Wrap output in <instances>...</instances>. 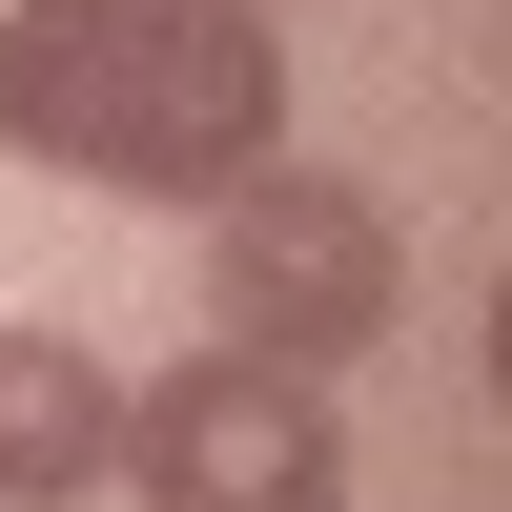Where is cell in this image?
Returning a JSON list of instances; mask_svg holds the SVG:
<instances>
[{
	"instance_id": "1",
	"label": "cell",
	"mask_w": 512,
	"mask_h": 512,
	"mask_svg": "<svg viewBox=\"0 0 512 512\" xmlns=\"http://www.w3.org/2000/svg\"><path fill=\"white\" fill-rule=\"evenodd\" d=\"M0 144L103 205H226L287 144L267 0H0Z\"/></svg>"
},
{
	"instance_id": "2",
	"label": "cell",
	"mask_w": 512,
	"mask_h": 512,
	"mask_svg": "<svg viewBox=\"0 0 512 512\" xmlns=\"http://www.w3.org/2000/svg\"><path fill=\"white\" fill-rule=\"evenodd\" d=\"M205 308H226V349H287V369H349V349H390V308H410V226L349 185V164H246L226 205H205Z\"/></svg>"
},
{
	"instance_id": "3",
	"label": "cell",
	"mask_w": 512,
	"mask_h": 512,
	"mask_svg": "<svg viewBox=\"0 0 512 512\" xmlns=\"http://www.w3.org/2000/svg\"><path fill=\"white\" fill-rule=\"evenodd\" d=\"M123 492H144V512H349L328 369L226 349V328H205L185 369H144V390H123Z\"/></svg>"
},
{
	"instance_id": "4",
	"label": "cell",
	"mask_w": 512,
	"mask_h": 512,
	"mask_svg": "<svg viewBox=\"0 0 512 512\" xmlns=\"http://www.w3.org/2000/svg\"><path fill=\"white\" fill-rule=\"evenodd\" d=\"M123 472V369L82 328H0V512H82Z\"/></svg>"
}]
</instances>
